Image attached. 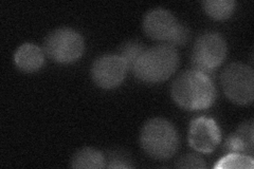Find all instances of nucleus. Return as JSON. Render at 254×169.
Returning <instances> with one entry per match:
<instances>
[{
	"label": "nucleus",
	"mask_w": 254,
	"mask_h": 169,
	"mask_svg": "<svg viewBox=\"0 0 254 169\" xmlns=\"http://www.w3.org/2000/svg\"><path fill=\"white\" fill-rule=\"evenodd\" d=\"M174 102L182 109L190 111L211 107L216 100V88L211 76L195 69L182 72L171 88Z\"/></svg>",
	"instance_id": "obj_1"
},
{
	"label": "nucleus",
	"mask_w": 254,
	"mask_h": 169,
	"mask_svg": "<svg viewBox=\"0 0 254 169\" xmlns=\"http://www.w3.org/2000/svg\"><path fill=\"white\" fill-rule=\"evenodd\" d=\"M179 65L176 48L161 44L145 49L134 63L131 71L141 82L157 84L169 79Z\"/></svg>",
	"instance_id": "obj_2"
},
{
	"label": "nucleus",
	"mask_w": 254,
	"mask_h": 169,
	"mask_svg": "<svg viewBox=\"0 0 254 169\" xmlns=\"http://www.w3.org/2000/svg\"><path fill=\"white\" fill-rule=\"evenodd\" d=\"M190 30L188 29L187 26H185L184 23H180L176 33H175L172 42L170 43L171 46L176 47V46H182L185 45L188 40L190 39Z\"/></svg>",
	"instance_id": "obj_18"
},
{
	"label": "nucleus",
	"mask_w": 254,
	"mask_h": 169,
	"mask_svg": "<svg viewBox=\"0 0 254 169\" xmlns=\"http://www.w3.org/2000/svg\"><path fill=\"white\" fill-rule=\"evenodd\" d=\"M144 50V47L140 43L131 40V42L125 43L120 48V52H119L118 55L124 59L127 67H128V70H131Z\"/></svg>",
	"instance_id": "obj_14"
},
{
	"label": "nucleus",
	"mask_w": 254,
	"mask_h": 169,
	"mask_svg": "<svg viewBox=\"0 0 254 169\" xmlns=\"http://www.w3.org/2000/svg\"><path fill=\"white\" fill-rule=\"evenodd\" d=\"M227 56V43L217 32H204L197 37L192 51L193 69L211 76Z\"/></svg>",
	"instance_id": "obj_4"
},
{
	"label": "nucleus",
	"mask_w": 254,
	"mask_h": 169,
	"mask_svg": "<svg viewBox=\"0 0 254 169\" xmlns=\"http://www.w3.org/2000/svg\"><path fill=\"white\" fill-rule=\"evenodd\" d=\"M189 144L196 152L210 155L221 141V132L215 120L211 117L198 116L192 119L189 128Z\"/></svg>",
	"instance_id": "obj_8"
},
{
	"label": "nucleus",
	"mask_w": 254,
	"mask_h": 169,
	"mask_svg": "<svg viewBox=\"0 0 254 169\" xmlns=\"http://www.w3.org/2000/svg\"><path fill=\"white\" fill-rule=\"evenodd\" d=\"M85 43L75 30L60 28L52 31L44 43V52L51 60L59 63H70L83 55Z\"/></svg>",
	"instance_id": "obj_5"
},
{
	"label": "nucleus",
	"mask_w": 254,
	"mask_h": 169,
	"mask_svg": "<svg viewBox=\"0 0 254 169\" xmlns=\"http://www.w3.org/2000/svg\"><path fill=\"white\" fill-rule=\"evenodd\" d=\"M221 87L227 98L237 105H248L254 99V72L241 62L230 63L221 73Z\"/></svg>",
	"instance_id": "obj_6"
},
{
	"label": "nucleus",
	"mask_w": 254,
	"mask_h": 169,
	"mask_svg": "<svg viewBox=\"0 0 254 169\" xmlns=\"http://www.w3.org/2000/svg\"><path fill=\"white\" fill-rule=\"evenodd\" d=\"M179 25L180 22L170 11L159 7L145 14L143 31L149 38L170 45Z\"/></svg>",
	"instance_id": "obj_9"
},
{
	"label": "nucleus",
	"mask_w": 254,
	"mask_h": 169,
	"mask_svg": "<svg viewBox=\"0 0 254 169\" xmlns=\"http://www.w3.org/2000/svg\"><path fill=\"white\" fill-rule=\"evenodd\" d=\"M140 144L146 155L158 160L172 158L179 147V138L175 127L168 119L155 117L142 127Z\"/></svg>",
	"instance_id": "obj_3"
},
{
	"label": "nucleus",
	"mask_w": 254,
	"mask_h": 169,
	"mask_svg": "<svg viewBox=\"0 0 254 169\" xmlns=\"http://www.w3.org/2000/svg\"><path fill=\"white\" fill-rule=\"evenodd\" d=\"M110 163L106 165L108 168H130L132 167L130 164H128V161L126 158L120 154V152H116V154H111L109 156Z\"/></svg>",
	"instance_id": "obj_19"
},
{
	"label": "nucleus",
	"mask_w": 254,
	"mask_h": 169,
	"mask_svg": "<svg viewBox=\"0 0 254 169\" xmlns=\"http://www.w3.org/2000/svg\"><path fill=\"white\" fill-rule=\"evenodd\" d=\"M15 65L19 70L33 73L41 70L45 63V52L34 44L21 45L14 54Z\"/></svg>",
	"instance_id": "obj_10"
},
{
	"label": "nucleus",
	"mask_w": 254,
	"mask_h": 169,
	"mask_svg": "<svg viewBox=\"0 0 254 169\" xmlns=\"http://www.w3.org/2000/svg\"><path fill=\"white\" fill-rule=\"evenodd\" d=\"M176 167L178 168H197L202 169L205 168V162L204 160L197 154H188L182 156L177 162Z\"/></svg>",
	"instance_id": "obj_16"
},
{
	"label": "nucleus",
	"mask_w": 254,
	"mask_h": 169,
	"mask_svg": "<svg viewBox=\"0 0 254 169\" xmlns=\"http://www.w3.org/2000/svg\"><path fill=\"white\" fill-rule=\"evenodd\" d=\"M128 67L118 54L103 55L91 66L90 74L94 84L102 89H114L120 86L126 76Z\"/></svg>",
	"instance_id": "obj_7"
},
{
	"label": "nucleus",
	"mask_w": 254,
	"mask_h": 169,
	"mask_svg": "<svg viewBox=\"0 0 254 169\" xmlns=\"http://www.w3.org/2000/svg\"><path fill=\"white\" fill-rule=\"evenodd\" d=\"M253 158L244 154H229L214 165L215 169H252Z\"/></svg>",
	"instance_id": "obj_13"
},
{
	"label": "nucleus",
	"mask_w": 254,
	"mask_h": 169,
	"mask_svg": "<svg viewBox=\"0 0 254 169\" xmlns=\"http://www.w3.org/2000/svg\"><path fill=\"white\" fill-rule=\"evenodd\" d=\"M241 140L244 142V144L247 147L248 154L252 155L254 149V127H253V120L250 119L248 122H245L240 127L237 128L235 132Z\"/></svg>",
	"instance_id": "obj_15"
},
{
	"label": "nucleus",
	"mask_w": 254,
	"mask_h": 169,
	"mask_svg": "<svg viewBox=\"0 0 254 169\" xmlns=\"http://www.w3.org/2000/svg\"><path fill=\"white\" fill-rule=\"evenodd\" d=\"M225 147L229 154H232V152L233 154H248L247 147H246L244 142L236 133H233L229 136L226 141Z\"/></svg>",
	"instance_id": "obj_17"
},
{
	"label": "nucleus",
	"mask_w": 254,
	"mask_h": 169,
	"mask_svg": "<svg viewBox=\"0 0 254 169\" xmlns=\"http://www.w3.org/2000/svg\"><path fill=\"white\" fill-rule=\"evenodd\" d=\"M204 12L215 20H226L235 10L233 0H206L202 2Z\"/></svg>",
	"instance_id": "obj_12"
},
{
	"label": "nucleus",
	"mask_w": 254,
	"mask_h": 169,
	"mask_svg": "<svg viewBox=\"0 0 254 169\" xmlns=\"http://www.w3.org/2000/svg\"><path fill=\"white\" fill-rule=\"evenodd\" d=\"M70 165L76 169H101L106 167V159L97 149L83 148L73 155Z\"/></svg>",
	"instance_id": "obj_11"
}]
</instances>
